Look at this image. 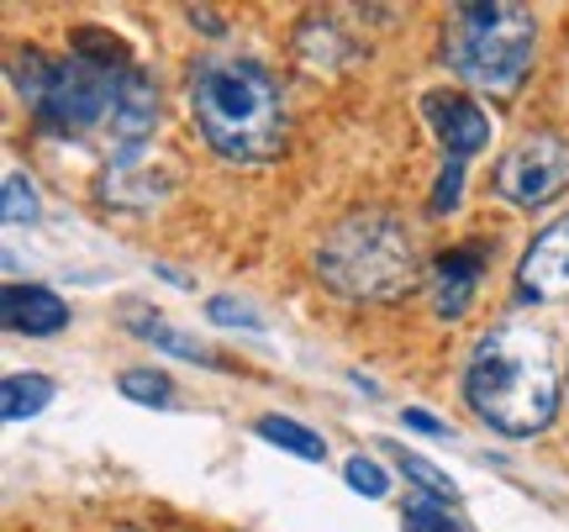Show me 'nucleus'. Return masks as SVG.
<instances>
[{"instance_id":"obj_1","label":"nucleus","mask_w":569,"mask_h":532,"mask_svg":"<svg viewBox=\"0 0 569 532\" xmlns=\"http://www.w3.org/2000/svg\"><path fill=\"white\" fill-rule=\"evenodd\" d=\"M465 395L475 416L507 438L543 432L559 416V364L549 332L532 322L490 328L465 369Z\"/></svg>"},{"instance_id":"obj_2","label":"nucleus","mask_w":569,"mask_h":532,"mask_svg":"<svg viewBox=\"0 0 569 532\" xmlns=\"http://www.w3.org/2000/svg\"><path fill=\"white\" fill-rule=\"evenodd\" d=\"M190 106L227 164H269L284 148V96L253 59H206L190 74Z\"/></svg>"},{"instance_id":"obj_3","label":"nucleus","mask_w":569,"mask_h":532,"mask_svg":"<svg viewBox=\"0 0 569 532\" xmlns=\"http://www.w3.org/2000/svg\"><path fill=\"white\" fill-rule=\"evenodd\" d=\"M317 274L348 301H396L417 285V243L390 211H353L322 238Z\"/></svg>"},{"instance_id":"obj_4","label":"nucleus","mask_w":569,"mask_h":532,"mask_svg":"<svg viewBox=\"0 0 569 532\" xmlns=\"http://www.w3.org/2000/svg\"><path fill=\"white\" fill-rule=\"evenodd\" d=\"M538 21L511 0H469L453 6L443 21V59L448 69L486 96H511L532 69Z\"/></svg>"},{"instance_id":"obj_5","label":"nucleus","mask_w":569,"mask_h":532,"mask_svg":"<svg viewBox=\"0 0 569 532\" xmlns=\"http://www.w3.org/2000/svg\"><path fill=\"white\" fill-rule=\"evenodd\" d=\"M117 74L122 69H106V63H90L80 53L69 59H53L48 69V84L32 101L38 122L48 132H90V127L111 122V106H117Z\"/></svg>"},{"instance_id":"obj_6","label":"nucleus","mask_w":569,"mask_h":532,"mask_svg":"<svg viewBox=\"0 0 569 532\" xmlns=\"http://www.w3.org/2000/svg\"><path fill=\"white\" fill-rule=\"evenodd\" d=\"M496 190L507 195L511 205H549L553 195L569 190V138L559 132H532L511 148L507 159L496 164Z\"/></svg>"},{"instance_id":"obj_7","label":"nucleus","mask_w":569,"mask_h":532,"mask_svg":"<svg viewBox=\"0 0 569 532\" xmlns=\"http://www.w3.org/2000/svg\"><path fill=\"white\" fill-rule=\"evenodd\" d=\"M517 280H522V295L532 301H565L569 295V217H559L553 227H543L532 248L517 264Z\"/></svg>"},{"instance_id":"obj_8","label":"nucleus","mask_w":569,"mask_h":532,"mask_svg":"<svg viewBox=\"0 0 569 532\" xmlns=\"http://www.w3.org/2000/svg\"><path fill=\"white\" fill-rule=\"evenodd\" d=\"M427 111V122H432V132L443 138V148L459 159V164H469L480 148L490 143V122H486V111L475 101H465V96H453V90H432L422 101Z\"/></svg>"},{"instance_id":"obj_9","label":"nucleus","mask_w":569,"mask_h":532,"mask_svg":"<svg viewBox=\"0 0 569 532\" xmlns=\"http://www.w3.org/2000/svg\"><path fill=\"white\" fill-rule=\"evenodd\" d=\"M174 184V169H159V153H148V148H122L111 164H106V201L117 205H153Z\"/></svg>"},{"instance_id":"obj_10","label":"nucleus","mask_w":569,"mask_h":532,"mask_svg":"<svg viewBox=\"0 0 569 532\" xmlns=\"http://www.w3.org/2000/svg\"><path fill=\"white\" fill-rule=\"evenodd\" d=\"M159 127V90L142 74L138 63H127L117 74V106H111V138L122 148H138L142 138H153Z\"/></svg>"},{"instance_id":"obj_11","label":"nucleus","mask_w":569,"mask_h":532,"mask_svg":"<svg viewBox=\"0 0 569 532\" xmlns=\"http://www.w3.org/2000/svg\"><path fill=\"white\" fill-rule=\"evenodd\" d=\"M480 274H486V248L480 243H465V248H448L438 269H432V311L438 317H459L469 307V295L480 285Z\"/></svg>"},{"instance_id":"obj_12","label":"nucleus","mask_w":569,"mask_h":532,"mask_svg":"<svg viewBox=\"0 0 569 532\" xmlns=\"http://www.w3.org/2000/svg\"><path fill=\"white\" fill-rule=\"evenodd\" d=\"M0 311H6V328L27 338H53L69 328V307L48 285H6Z\"/></svg>"},{"instance_id":"obj_13","label":"nucleus","mask_w":569,"mask_h":532,"mask_svg":"<svg viewBox=\"0 0 569 532\" xmlns=\"http://www.w3.org/2000/svg\"><path fill=\"white\" fill-rule=\"evenodd\" d=\"M259 438H269L274 449L296 453V459H306V464H322L327 459L322 438H317L311 428H301V422H290V416H259Z\"/></svg>"},{"instance_id":"obj_14","label":"nucleus","mask_w":569,"mask_h":532,"mask_svg":"<svg viewBox=\"0 0 569 532\" xmlns=\"http://www.w3.org/2000/svg\"><path fill=\"white\" fill-rule=\"evenodd\" d=\"M0 401H6V422L38 416V411L53 401V380H48V374H11L6 390H0Z\"/></svg>"},{"instance_id":"obj_15","label":"nucleus","mask_w":569,"mask_h":532,"mask_svg":"<svg viewBox=\"0 0 569 532\" xmlns=\"http://www.w3.org/2000/svg\"><path fill=\"white\" fill-rule=\"evenodd\" d=\"M132 332H138L142 343L163 349V353H180V359H196V364H217V359H211V353H206L196 338H184L180 328H169L163 317H142V322H132Z\"/></svg>"},{"instance_id":"obj_16","label":"nucleus","mask_w":569,"mask_h":532,"mask_svg":"<svg viewBox=\"0 0 569 532\" xmlns=\"http://www.w3.org/2000/svg\"><path fill=\"white\" fill-rule=\"evenodd\" d=\"M117 385H122L127 401H142V406H169L174 401V380L163 369H127Z\"/></svg>"},{"instance_id":"obj_17","label":"nucleus","mask_w":569,"mask_h":532,"mask_svg":"<svg viewBox=\"0 0 569 532\" xmlns=\"http://www.w3.org/2000/svg\"><path fill=\"white\" fill-rule=\"evenodd\" d=\"M401 528L407 532H469L459 516H448V501H432V495L411 501L407 516H401Z\"/></svg>"},{"instance_id":"obj_18","label":"nucleus","mask_w":569,"mask_h":532,"mask_svg":"<svg viewBox=\"0 0 569 532\" xmlns=\"http://www.w3.org/2000/svg\"><path fill=\"white\" fill-rule=\"evenodd\" d=\"M401 470H407L411 480H417V485L432 495V501H459V485H453V480H448L438 464H427L422 453H407V449H401Z\"/></svg>"},{"instance_id":"obj_19","label":"nucleus","mask_w":569,"mask_h":532,"mask_svg":"<svg viewBox=\"0 0 569 532\" xmlns=\"http://www.w3.org/2000/svg\"><path fill=\"white\" fill-rule=\"evenodd\" d=\"M0 211H6V222L21 227L38 217V184L27 180V174H6V201H0Z\"/></svg>"},{"instance_id":"obj_20","label":"nucleus","mask_w":569,"mask_h":532,"mask_svg":"<svg viewBox=\"0 0 569 532\" xmlns=\"http://www.w3.org/2000/svg\"><path fill=\"white\" fill-rule=\"evenodd\" d=\"M343 474H348V485H353V491H359V495H369V501H380V495L390 491L386 470H380L375 459H365V453H353V459H348V464H343Z\"/></svg>"},{"instance_id":"obj_21","label":"nucleus","mask_w":569,"mask_h":532,"mask_svg":"<svg viewBox=\"0 0 569 532\" xmlns=\"http://www.w3.org/2000/svg\"><path fill=\"white\" fill-rule=\"evenodd\" d=\"M206 317H211V322H227V328H253V332H264L259 311L243 307V301H232V295H217V301L206 307Z\"/></svg>"},{"instance_id":"obj_22","label":"nucleus","mask_w":569,"mask_h":532,"mask_svg":"<svg viewBox=\"0 0 569 532\" xmlns=\"http://www.w3.org/2000/svg\"><path fill=\"white\" fill-rule=\"evenodd\" d=\"M459 184H465V164L453 159V164L443 169V180H438V195H432V211L443 217V211H453L459 205Z\"/></svg>"},{"instance_id":"obj_23","label":"nucleus","mask_w":569,"mask_h":532,"mask_svg":"<svg viewBox=\"0 0 569 532\" xmlns=\"http://www.w3.org/2000/svg\"><path fill=\"white\" fill-rule=\"evenodd\" d=\"M407 428H417V432H432V438H443V422L438 416H427V411H407Z\"/></svg>"}]
</instances>
